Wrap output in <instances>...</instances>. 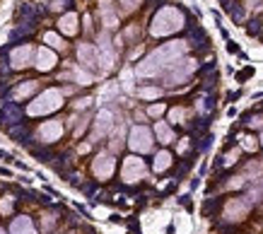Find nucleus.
Wrapping results in <instances>:
<instances>
[{
  "mask_svg": "<svg viewBox=\"0 0 263 234\" xmlns=\"http://www.w3.org/2000/svg\"><path fill=\"white\" fill-rule=\"evenodd\" d=\"M34 90H36V82H24L14 90V96H17V99H20V96H27V94H32Z\"/></svg>",
  "mask_w": 263,
  "mask_h": 234,
  "instance_id": "21",
  "label": "nucleus"
},
{
  "mask_svg": "<svg viewBox=\"0 0 263 234\" xmlns=\"http://www.w3.org/2000/svg\"><path fill=\"white\" fill-rule=\"evenodd\" d=\"M145 174H148V166H145V162L140 160L138 154H130V157H126L124 160L121 179H124L126 184H136V181L145 179Z\"/></svg>",
  "mask_w": 263,
  "mask_h": 234,
  "instance_id": "5",
  "label": "nucleus"
},
{
  "mask_svg": "<svg viewBox=\"0 0 263 234\" xmlns=\"http://www.w3.org/2000/svg\"><path fill=\"white\" fill-rule=\"evenodd\" d=\"M138 94L142 96V99H157V96L162 94V90H157V87H142Z\"/></svg>",
  "mask_w": 263,
  "mask_h": 234,
  "instance_id": "22",
  "label": "nucleus"
},
{
  "mask_svg": "<svg viewBox=\"0 0 263 234\" xmlns=\"http://www.w3.org/2000/svg\"><path fill=\"white\" fill-rule=\"evenodd\" d=\"M10 208H12V203H10V200H5V203H0V210H2V212H10Z\"/></svg>",
  "mask_w": 263,
  "mask_h": 234,
  "instance_id": "30",
  "label": "nucleus"
},
{
  "mask_svg": "<svg viewBox=\"0 0 263 234\" xmlns=\"http://www.w3.org/2000/svg\"><path fill=\"white\" fill-rule=\"evenodd\" d=\"M186 42H169L164 46H160L157 51L148 56L142 63L138 66V75L140 78H154V75H160V72H164L169 70L176 60H181V56L186 54Z\"/></svg>",
  "mask_w": 263,
  "mask_h": 234,
  "instance_id": "1",
  "label": "nucleus"
},
{
  "mask_svg": "<svg viewBox=\"0 0 263 234\" xmlns=\"http://www.w3.org/2000/svg\"><path fill=\"white\" fill-rule=\"evenodd\" d=\"M128 148L138 154L152 150V130L145 128V126H133L130 128V136H128Z\"/></svg>",
  "mask_w": 263,
  "mask_h": 234,
  "instance_id": "4",
  "label": "nucleus"
},
{
  "mask_svg": "<svg viewBox=\"0 0 263 234\" xmlns=\"http://www.w3.org/2000/svg\"><path fill=\"white\" fill-rule=\"evenodd\" d=\"M154 136H157V140H160L162 145L174 142V130H172V128L164 124V121H157V124H154Z\"/></svg>",
  "mask_w": 263,
  "mask_h": 234,
  "instance_id": "15",
  "label": "nucleus"
},
{
  "mask_svg": "<svg viewBox=\"0 0 263 234\" xmlns=\"http://www.w3.org/2000/svg\"><path fill=\"white\" fill-rule=\"evenodd\" d=\"M111 126H114V114H111L109 109L99 111L97 121H94V138H104L111 130Z\"/></svg>",
  "mask_w": 263,
  "mask_h": 234,
  "instance_id": "10",
  "label": "nucleus"
},
{
  "mask_svg": "<svg viewBox=\"0 0 263 234\" xmlns=\"http://www.w3.org/2000/svg\"><path fill=\"white\" fill-rule=\"evenodd\" d=\"M32 56H34V48L32 46H20V48H14L12 51V68H27L29 63H32Z\"/></svg>",
  "mask_w": 263,
  "mask_h": 234,
  "instance_id": "12",
  "label": "nucleus"
},
{
  "mask_svg": "<svg viewBox=\"0 0 263 234\" xmlns=\"http://www.w3.org/2000/svg\"><path fill=\"white\" fill-rule=\"evenodd\" d=\"M114 169H116V160L111 154H99L94 160V164H92V172H94L97 179H109L114 174Z\"/></svg>",
  "mask_w": 263,
  "mask_h": 234,
  "instance_id": "8",
  "label": "nucleus"
},
{
  "mask_svg": "<svg viewBox=\"0 0 263 234\" xmlns=\"http://www.w3.org/2000/svg\"><path fill=\"white\" fill-rule=\"evenodd\" d=\"M249 210H251V200L242 198V196L230 198V200H227V206H224V220H227V222L244 220V218L249 215Z\"/></svg>",
  "mask_w": 263,
  "mask_h": 234,
  "instance_id": "7",
  "label": "nucleus"
},
{
  "mask_svg": "<svg viewBox=\"0 0 263 234\" xmlns=\"http://www.w3.org/2000/svg\"><path fill=\"white\" fill-rule=\"evenodd\" d=\"M44 42L51 44L54 48H66V42H63L58 34H54V32H46V34H44Z\"/></svg>",
  "mask_w": 263,
  "mask_h": 234,
  "instance_id": "20",
  "label": "nucleus"
},
{
  "mask_svg": "<svg viewBox=\"0 0 263 234\" xmlns=\"http://www.w3.org/2000/svg\"><path fill=\"white\" fill-rule=\"evenodd\" d=\"M102 20H104V24L109 29L118 27V17L111 10V0H102Z\"/></svg>",
  "mask_w": 263,
  "mask_h": 234,
  "instance_id": "16",
  "label": "nucleus"
},
{
  "mask_svg": "<svg viewBox=\"0 0 263 234\" xmlns=\"http://www.w3.org/2000/svg\"><path fill=\"white\" fill-rule=\"evenodd\" d=\"M56 66V54L48 48H39L36 51V68L39 70H51Z\"/></svg>",
  "mask_w": 263,
  "mask_h": 234,
  "instance_id": "14",
  "label": "nucleus"
},
{
  "mask_svg": "<svg viewBox=\"0 0 263 234\" xmlns=\"http://www.w3.org/2000/svg\"><path fill=\"white\" fill-rule=\"evenodd\" d=\"M164 111H166V106H164V104H152V106L148 109V116H152V118H157V116H162Z\"/></svg>",
  "mask_w": 263,
  "mask_h": 234,
  "instance_id": "25",
  "label": "nucleus"
},
{
  "mask_svg": "<svg viewBox=\"0 0 263 234\" xmlns=\"http://www.w3.org/2000/svg\"><path fill=\"white\" fill-rule=\"evenodd\" d=\"M63 106V94L58 90H46L42 96H36V102L29 104V116H42V114H51V111Z\"/></svg>",
  "mask_w": 263,
  "mask_h": 234,
  "instance_id": "3",
  "label": "nucleus"
},
{
  "mask_svg": "<svg viewBox=\"0 0 263 234\" xmlns=\"http://www.w3.org/2000/svg\"><path fill=\"white\" fill-rule=\"evenodd\" d=\"M184 27V14L176 8H162L160 12L152 17V36H166V34H174Z\"/></svg>",
  "mask_w": 263,
  "mask_h": 234,
  "instance_id": "2",
  "label": "nucleus"
},
{
  "mask_svg": "<svg viewBox=\"0 0 263 234\" xmlns=\"http://www.w3.org/2000/svg\"><path fill=\"white\" fill-rule=\"evenodd\" d=\"M246 8H249V10H261L263 0H246Z\"/></svg>",
  "mask_w": 263,
  "mask_h": 234,
  "instance_id": "27",
  "label": "nucleus"
},
{
  "mask_svg": "<svg viewBox=\"0 0 263 234\" xmlns=\"http://www.w3.org/2000/svg\"><path fill=\"white\" fill-rule=\"evenodd\" d=\"M78 58H80V63H84L87 68H97L99 66V48H94L92 44H80Z\"/></svg>",
  "mask_w": 263,
  "mask_h": 234,
  "instance_id": "9",
  "label": "nucleus"
},
{
  "mask_svg": "<svg viewBox=\"0 0 263 234\" xmlns=\"http://www.w3.org/2000/svg\"><path fill=\"white\" fill-rule=\"evenodd\" d=\"M12 234H36L34 232V224L29 218H17L12 222Z\"/></svg>",
  "mask_w": 263,
  "mask_h": 234,
  "instance_id": "18",
  "label": "nucleus"
},
{
  "mask_svg": "<svg viewBox=\"0 0 263 234\" xmlns=\"http://www.w3.org/2000/svg\"><path fill=\"white\" fill-rule=\"evenodd\" d=\"M99 63L104 66V68L109 70L111 66H114V60H116V56H114V51H111V42L106 34H102V39H99Z\"/></svg>",
  "mask_w": 263,
  "mask_h": 234,
  "instance_id": "13",
  "label": "nucleus"
},
{
  "mask_svg": "<svg viewBox=\"0 0 263 234\" xmlns=\"http://www.w3.org/2000/svg\"><path fill=\"white\" fill-rule=\"evenodd\" d=\"M54 215H46V220H44V227H46V230H48V227H54Z\"/></svg>",
  "mask_w": 263,
  "mask_h": 234,
  "instance_id": "29",
  "label": "nucleus"
},
{
  "mask_svg": "<svg viewBox=\"0 0 263 234\" xmlns=\"http://www.w3.org/2000/svg\"><path fill=\"white\" fill-rule=\"evenodd\" d=\"M60 32L63 34H68V36H72L75 32H78V14H66L63 20H60Z\"/></svg>",
  "mask_w": 263,
  "mask_h": 234,
  "instance_id": "19",
  "label": "nucleus"
},
{
  "mask_svg": "<svg viewBox=\"0 0 263 234\" xmlns=\"http://www.w3.org/2000/svg\"><path fill=\"white\" fill-rule=\"evenodd\" d=\"M261 145H263V133H261Z\"/></svg>",
  "mask_w": 263,
  "mask_h": 234,
  "instance_id": "31",
  "label": "nucleus"
},
{
  "mask_svg": "<svg viewBox=\"0 0 263 234\" xmlns=\"http://www.w3.org/2000/svg\"><path fill=\"white\" fill-rule=\"evenodd\" d=\"M242 148H244V150H249V152H254L256 148H258V142L251 138V136H244V138H242Z\"/></svg>",
  "mask_w": 263,
  "mask_h": 234,
  "instance_id": "24",
  "label": "nucleus"
},
{
  "mask_svg": "<svg viewBox=\"0 0 263 234\" xmlns=\"http://www.w3.org/2000/svg\"><path fill=\"white\" fill-rule=\"evenodd\" d=\"M0 234H5V232H2V230H0Z\"/></svg>",
  "mask_w": 263,
  "mask_h": 234,
  "instance_id": "32",
  "label": "nucleus"
},
{
  "mask_svg": "<svg viewBox=\"0 0 263 234\" xmlns=\"http://www.w3.org/2000/svg\"><path fill=\"white\" fill-rule=\"evenodd\" d=\"M249 126H251V128H261V126H263V116H254V118L249 121Z\"/></svg>",
  "mask_w": 263,
  "mask_h": 234,
  "instance_id": "28",
  "label": "nucleus"
},
{
  "mask_svg": "<svg viewBox=\"0 0 263 234\" xmlns=\"http://www.w3.org/2000/svg\"><path fill=\"white\" fill-rule=\"evenodd\" d=\"M196 70V60L191 58H184V60H176L172 68L166 70L164 80L166 84H179V82H186L188 78H191V72Z\"/></svg>",
  "mask_w": 263,
  "mask_h": 234,
  "instance_id": "6",
  "label": "nucleus"
},
{
  "mask_svg": "<svg viewBox=\"0 0 263 234\" xmlns=\"http://www.w3.org/2000/svg\"><path fill=\"white\" fill-rule=\"evenodd\" d=\"M169 118H172L174 124H184V118H186V109H181V106L172 109L169 111Z\"/></svg>",
  "mask_w": 263,
  "mask_h": 234,
  "instance_id": "23",
  "label": "nucleus"
},
{
  "mask_svg": "<svg viewBox=\"0 0 263 234\" xmlns=\"http://www.w3.org/2000/svg\"><path fill=\"white\" fill-rule=\"evenodd\" d=\"M63 133V124L60 121H46V124L39 128V138L46 140V142H54V140L60 138Z\"/></svg>",
  "mask_w": 263,
  "mask_h": 234,
  "instance_id": "11",
  "label": "nucleus"
},
{
  "mask_svg": "<svg viewBox=\"0 0 263 234\" xmlns=\"http://www.w3.org/2000/svg\"><path fill=\"white\" fill-rule=\"evenodd\" d=\"M121 5H124L126 12H133V10L140 5V0H121Z\"/></svg>",
  "mask_w": 263,
  "mask_h": 234,
  "instance_id": "26",
  "label": "nucleus"
},
{
  "mask_svg": "<svg viewBox=\"0 0 263 234\" xmlns=\"http://www.w3.org/2000/svg\"><path fill=\"white\" fill-rule=\"evenodd\" d=\"M169 166H172V152L169 150L157 152V157H154V172L162 174V172H166Z\"/></svg>",
  "mask_w": 263,
  "mask_h": 234,
  "instance_id": "17",
  "label": "nucleus"
}]
</instances>
